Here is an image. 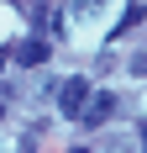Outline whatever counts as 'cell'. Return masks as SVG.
<instances>
[{
	"label": "cell",
	"mask_w": 147,
	"mask_h": 153,
	"mask_svg": "<svg viewBox=\"0 0 147 153\" xmlns=\"http://www.w3.org/2000/svg\"><path fill=\"white\" fill-rule=\"evenodd\" d=\"M89 106V79H63L58 85V111H63V122H79Z\"/></svg>",
	"instance_id": "obj_1"
},
{
	"label": "cell",
	"mask_w": 147,
	"mask_h": 153,
	"mask_svg": "<svg viewBox=\"0 0 147 153\" xmlns=\"http://www.w3.org/2000/svg\"><path fill=\"white\" fill-rule=\"evenodd\" d=\"M116 111V95L105 90V95H89V106H84V116H79V127H105V116Z\"/></svg>",
	"instance_id": "obj_2"
},
{
	"label": "cell",
	"mask_w": 147,
	"mask_h": 153,
	"mask_svg": "<svg viewBox=\"0 0 147 153\" xmlns=\"http://www.w3.org/2000/svg\"><path fill=\"white\" fill-rule=\"evenodd\" d=\"M11 53H16V63H21V69H37V63H47V42H42V37H26V42H16Z\"/></svg>",
	"instance_id": "obj_3"
},
{
	"label": "cell",
	"mask_w": 147,
	"mask_h": 153,
	"mask_svg": "<svg viewBox=\"0 0 147 153\" xmlns=\"http://www.w3.org/2000/svg\"><path fill=\"white\" fill-rule=\"evenodd\" d=\"M142 16H147V5H142V0H132V5H126V16H121V27H116V32H132L137 21H142Z\"/></svg>",
	"instance_id": "obj_4"
},
{
	"label": "cell",
	"mask_w": 147,
	"mask_h": 153,
	"mask_svg": "<svg viewBox=\"0 0 147 153\" xmlns=\"http://www.w3.org/2000/svg\"><path fill=\"white\" fill-rule=\"evenodd\" d=\"M11 58H16V53H11V48H0V69H5V63H11Z\"/></svg>",
	"instance_id": "obj_5"
},
{
	"label": "cell",
	"mask_w": 147,
	"mask_h": 153,
	"mask_svg": "<svg viewBox=\"0 0 147 153\" xmlns=\"http://www.w3.org/2000/svg\"><path fill=\"white\" fill-rule=\"evenodd\" d=\"M68 153H89V148H68Z\"/></svg>",
	"instance_id": "obj_6"
},
{
	"label": "cell",
	"mask_w": 147,
	"mask_h": 153,
	"mask_svg": "<svg viewBox=\"0 0 147 153\" xmlns=\"http://www.w3.org/2000/svg\"><path fill=\"white\" fill-rule=\"evenodd\" d=\"M142 143H147V122H142Z\"/></svg>",
	"instance_id": "obj_7"
},
{
	"label": "cell",
	"mask_w": 147,
	"mask_h": 153,
	"mask_svg": "<svg viewBox=\"0 0 147 153\" xmlns=\"http://www.w3.org/2000/svg\"><path fill=\"white\" fill-rule=\"evenodd\" d=\"M0 116H5V100H0Z\"/></svg>",
	"instance_id": "obj_8"
}]
</instances>
